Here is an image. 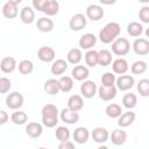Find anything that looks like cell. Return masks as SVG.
<instances>
[{"label":"cell","instance_id":"obj_37","mask_svg":"<svg viewBox=\"0 0 149 149\" xmlns=\"http://www.w3.org/2000/svg\"><path fill=\"white\" fill-rule=\"evenodd\" d=\"M99 65L100 66H108L112 64V52L107 49L99 50Z\"/></svg>","mask_w":149,"mask_h":149},{"label":"cell","instance_id":"obj_15","mask_svg":"<svg viewBox=\"0 0 149 149\" xmlns=\"http://www.w3.org/2000/svg\"><path fill=\"white\" fill-rule=\"evenodd\" d=\"M116 92H118L116 86L105 87L101 85L100 87H98V95L102 101H111L116 97Z\"/></svg>","mask_w":149,"mask_h":149},{"label":"cell","instance_id":"obj_41","mask_svg":"<svg viewBox=\"0 0 149 149\" xmlns=\"http://www.w3.org/2000/svg\"><path fill=\"white\" fill-rule=\"evenodd\" d=\"M137 92L143 98L149 97V79L148 78H143V79L139 80V83H137Z\"/></svg>","mask_w":149,"mask_h":149},{"label":"cell","instance_id":"obj_26","mask_svg":"<svg viewBox=\"0 0 149 149\" xmlns=\"http://www.w3.org/2000/svg\"><path fill=\"white\" fill-rule=\"evenodd\" d=\"M68 66H69L68 65V61L59 58V59H56L55 62H52V65L50 68V71L55 76H62L68 70Z\"/></svg>","mask_w":149,"mask_h":149},{"label":"cell","instance_id":"obj_12","mask_svg":"<svg viewBox=\"0 0 149 149\" xmlns=\"http://www.w3.org/2000/svg\"><path fill=\"white\" fill-rule=\"evenodd\" d=\"M37 57L41 62L50 63V62H55L56 52L51 47H41L37 50Z\"/></svg>","mask_w":149,"mask_h":149},{"label":"cell","instance_id":"obj_25","mask_svg":"<svg viewBox=\"0 0 149 149\" xmlns=\"http://www.w3.org/2000/svg\"><path fill=\"white\" fill-rule=\"evenodd\" d=\"M136 119V114L132 111H128V112H125L121 114V116L118 119V126L120 128H126V127H129L130 125L134 123Z\"/></svg>","mask_w":149,"mask_h":149},{"label":"cell","instance_id":"obj_36","mask_svg":"<svg viewBox=\"0 0 149 149\" xmlns=\"http://www.w3.org/2000/svg\"><path fill=\"white\" fill-rule=\"evenodd\" d=\"M122 105L127 109H133L137 105V97L135 93H126L122 98Z\"/></svg>","mask_w":149,"mask_h":149},{"label":"cell","instance_id":"obj_29","mask_svg":"<svg viewBox=\"0 0 149 149\" xmlns=\"http://www.w3.org/2000/svg\"><path fill=\"white\" fill-rule=\"evenodd\" d=\"M84 59H85V64L90 68H94L97 65H99V52L97 50H87L86 54L84 55Z\"/></svg>","mask_w":149,"mask_h":149},{"label":"cell","instance_id":"obj_32","mask_svg":"<svg viewBox=\"0 0 149 149\" xmlns=\"http://www.w3.org/2000/svg\"><path fill=\"white\" fill-rule=\"evenodd\" d=\"M58 83H59L61 91L64 93H68L73 88V78L70 76H62L58 79Z\"/></svg>","mask_w":149,"mask_h":149},{"label":"cell","instance_id":"obj_45","mask_svg":"<svg viewBox=\"0 0 149 149\" xmlns=\"http://www.w3.org/2000/svg\"><path fill=\"white\" fill-rule=\"evenodd\" d=\"M8 119H9V116H8L7 112H5L3 109H1L0 111V125H5L8 121Z\"/></svg>","mask_w":149,"mask_h":149},{"label":"cell","instance_id":"obj_21","mask_svg":"<svg viewBox=\"0 0 149 149\" xmlns=\"http://www.w3.org/2000/svg\"><path fill=\"white\" fill-rule=\"evenodd\" d=\"M17 66V63H16V59L12 56H7V57H3L0 62V69L3 73H12Z\"/></svg>","mask_w":149,"mask_h":149},{"label":"cell","instance_id":"obj_5","mask_svg":"<svg viewBox=\"0 0 149 149\" xmlns=\"http://www.w3.org/2000/svg\"><path fill=\"white\" fill-rule=\"evenodd\" d=\"M6 106L9 108V109H20L22 106H23V102H24V98L23 95L17 92V91H14L12 93H9L7 97H6Z\"/></svg>","mask_w":149,"mask_h":149},{"label":"cell","instance_id":"obj_42","mask_svg":"<svg viewBox=\"0 0 149 149\" xmlns=\"http://www.w3.org/2000/svg\"><path fill=\"white\" fill-rule=\"evenodd\" d=\"M10 88H12V81L6 77H1L0 78V93L5 94Z\"/></svg>","mask_w":149,"mask_h":149},{"label":"cell","instance_id":"obj_10","mask_svg":"<svg viewBox=\"0 0 149 149\" xmlns=\"http://www.w3.org/2000/svg\"><path fill=\"white\" fill-rule=\"evenodd\" d=\"M135 85V79L130 74H122L116 78L115 86L120 91H128Z\"/></svg>","mask_w":149,"mask_h":149},{"label":"cell","instance_id":"obj_11","mask_svg":"<svg viewBox=\"0 0 149 149\" xmlns=\"http://www.w3.org/2000/svg\"><path fill=\"white\" fill-rule=\"evenodd\" d=\"M95 43H97V37L92 33H86L81 35L78 41L80 49H84V50H91L95 45Z\"/></svg>","mask_w":149,"mask_h":149},{"label":"cell","instance_id":"obj_33","mask_svg":"<svg viewBox=\"0 0 149 149\" xmlns=\"http://www.w3.org/2000/svg\"><path fill=\"white\" fill-rule=\"evenodd\" d=\"M10 121L16 125V126H22L24 123H27L28 121V115L26 112H22V111H16V112H13L12 115H10Z\"/></svg>","mask_w":149,"mask_h":149},{"label":"cell","instance_id":"obj_4","mask_svg":"<svg viewBox=\"0 0 149 149\" xmlns=\"http://www.w3.org/2000/svg\"><path fill=\"white\" fill-rule=\"evenodd\" d=\"M130 50V43L126 37H118L112 43V52L116 56H125Z\"/></svg>","mask_w":149,"mask_h":149},{"label":"cell","instance_id":"obj_35","mask_svg":"<svg viewBox=\"0 0 149 149\" xmlns=\"http://www.w3.org/2000/svg\"><path fill=\"white\" fill-rule=\"evenodd\" d=\"M127 33L133 37H139L143 33V26L140 22L133 21L127 26Z\"/></svg>","mask_w":149,"mask_h":149},{"label":"cell","instance_id":"obj_47","mask_svg":"<svg viewBox=\"0 0 149 149\" xmlns=\"http://www.w3.org/2000/svg\"><path fill=\"white\" fill-rule=\"evenodd\" d=\"M97 149H109V148H108L107 146H104V144H100V146H99V147H98Z\"/></svg>","mask_w":149,"mask_h":149},{"label":"cell","instance_id":"obj_2","mask_svg":"<svg viewBox=\"0 0 149 149\" xmlns=\"http://www.w3.org/2000/svg\"><path fill=\"white\" fill-rule=\"evenodd\" d=\"M42 125L48 128H54L58 123V114L59 111L56 105L47 104L42 108Z\"/></svg>","mask_w":149,"mask_h":149},{"label":"cell","instance_id":"obj_14","mask_svg":"<svg viewBox=\"0 0 149 149\" xmlns=\"http://www.w3.org/2000/svg\"><path fill=\"white\" fill-rule=\"evenodd\" d=\"M133 50L139 56H146L149 54V41L147 38H136L133 42Z\"/></svg>","mask_w":149,"mask_h":149},{"label":"cell","instance_id":"obj_17","mask_svg":"<svg viewBox=\"0 0 149 149\" xmlns=\"http://www.w3.org/2000/svg\"><path fill=\"white\" fill-rule=\"evenodd\" d=\"M71 74H72V78H74L76 80L85 81V80H87V78L90 76V70L85 65H76L72 69Z\"/></svg>","mask_w":149,"mask_h":149},{"label":"cell","instance_id":"obj_24","mask_svg":"<svg viewBox=\"0 0 149 149\" xmlns=\"http://www.w3.org/2000/svg\"><path fill=\"white\" fill-rule=\"evenodd\" d=\"M20 20L24 24H31L35 21V12L34 8L30 6H24L20 10Z\"/></svg>","mask_w":149,"mask_h":149},{"label":"cell","instance_id":"obj_16","mask_svg":"<svg viewBox=\"0 0 149 149\" xmlns=\"http://www.w3.org/2000/svg\"><path fill=\"white\" fill-rule=\"evenodd\" d=\"M91 136H92V139H93L94 142H97V143H99V144H102V143H105V142L108 141V139H109V133H108V130H107L106 128H104V127H97V128H94V129L92 130Z\"/></svg>","mask_w":149,"mask_h":149},{"label":"cell","instance_id":"obj_3","mask_svg":"<svg viewBox=\"0 0 149 149\" xmlns=\"http://www.w3.org/2000/svg\"><path fill=\"white\" fill-rule=\"evenodd\" d=\"M33 8L44 13L47 16H54L59 12V3L56 0H33Z\"/></svg>","mask_w":149,"mask_h":149},{"label":"cell","instance_id":"obj_7","mask_svg":"<svg viewBox=\"0 0 149 149\" xmlns=\"http://www.w3.org/2000/svg\"><path fill=\"white\" fill-rule=\"evenodd\" d=\"M21 2V0H9L7 1L2 7V15L6 19H15L19 14L17 5Z\"/></svg>","mask_w":149,"mask_h":149},{"label":"cell","instance_id":"obj_18","mask_svg":"<svg viewBox=\"0 0 149 149\" xmlns=\"http://www.w3.org/2000/svg\"><path fill=\"white\" fill-rule=\"evenodd\" d=\"M73 140L76 143L78 144H84L88 141V137H90V132L86 127H77L74 130H73Z\"/></svg>","mask_w":149,"mask_h":149},{"label":"cell","instance_id":"obj_6","mask_svg":"<svg viewBox=\"0 0 149 149\" xmlns=\"http://www.w3.org/2000/svg\"><path fill=\"white\" fill-rule=\"evenodd\" d=\"M86 23H87L86 15H84L81 13H77L71 16V19L69 21V27L73 31H79L86 27Z\"/></svg>","mask_w":149,"mask_h":149},{"label":"cell","instance_id":"obj_38","mask_svg":"<svg viewBox=\"0 0 149 149\" xmlns=\"http://www.w3.org/2000/svg\"><path fill=\"white\" fill-rule=\"evenodd\" d=\"M17 68H19V72L21 74H29L34 71V63L29 59H22L19 63Z\"/></svg>","mask_w":149,"mask_h":149},{"label":"cell","instance_id":"obj_46","mask_svg":"<svg viewBox=\"0 0 149 149\" xmlns=\"http://www.w3.org/2000/svg\"><path fill=\"white\" fill-rule=\"evenodd\" d=\"M115 1H104V0H101V3H104V5H113Z\"/></svg>","mask_w":149,"mask_h":149},{"label":"cell","instance_id":"obj_30","mask_svg":"<svg viewBox=\"0 0 149 149\" xmlns=\"http://www.w3.org/2000/svg\"><path fill=\"white\" fill-rule=\"evenodd\" d=\"M66 59H68V63L70 64H73V65H77L79 64V62L83 59V52L80 49L78 48H72L68 51L66 54Z\"/></svg>","mask_w":149,"mask_h":149},{"label":"cell","instance_id":"obj_31","mask_svg":"<svg viewBox=\"0 0 149 149\" xmlns=\"http://www.w3.org/2000/svg\"><path fill=\"white\" fill-rule=\"evenodd\" d=\"M105 112H106V115L111 119H119L122 114V109H121V106L118 105V104H109L106 106L105 108Z\"/></svg>","mask_w":149,"mask_h":149},{"label":"cell","instance_id":"obj_9","mask_svg":"<svg viewBox=\"0 0 149 149\" xmlns=\"http://www.w3.org/2000/svg\"><path fill=\"white\" fill-rule=\"evenodd\" d=\"M98 92V87L97 84L93 80H85L83 81V84L80 85V93L81 97L86 98V99H91L93 98Z\"/></svg>","mask_w":149,"mask_h":149},{"label":"cell","instance_id":"obj_39","mask_svg":"<svg viewBox=\"0 0 149 149\" xmlns=\"http://www.w3.org/2000/svg\"><path fill=\"white\" fill-rule=\"evenodd\" d=\"M148 65L147 62L144 61H135L132 65H130V71L133 74H142L147 71Z\"/></svg>","mask_w":149,"mask_h":149},{"label":"cell","instance_id":"obj_1","mask_svg":"<svg viewBox=\"0 0 149 149\" xmlns=\"http://www.w3.org/2000/svg\"><path fill=\"white\" fill-rule=\"evenodd\" d=\"M120 33H121V27L118 22H108L99 31V40L104 44H109L113 43L119 37Z\"/></svg>","mask_w":149,"mask_h":149},{"label":"cell","instance_id":"obj_22","mask_svg":"<svg viewBox=\"0 0 149 149\" xmlns=\"http://www.w3.org/2000/svg\"><path fill=\"white\" fill-rule=\"evenodd\" d=\"M84 107V99L79 94H72L68 99V108L73 112H79Z\"/></svg>","mask_w":149,"mask_h":149},{"label":"cell","instance_id":"obj_19","mask_svg":"<svg viewBox=\"0 0 149 149\" xmlns=\"http://www.w3.org/2000/svg\"><path fill=\"white\" fill-rule=\"evenodd\" d=\"M54 27H55L54 21L48 16H42L36 22V28L41 33H50L54 30Z\"/></svg>","mask_w":149,"mask_h":149},{"label":"cell","instance_id":"obj_23","mask_svg":"<svg viewBox=\"0 0 149 149\" xmlns=\"http://www.w3.org/2000/svg\"><path fill=\"white\" fill-rule=\"evenodd\" d=\"M43 133V126L38 122H29L26 126V134L31 139H37Z\"/></svg>","mask_w":149,"mask_h":149},{"label":"cell","instance_id":"obj_20","mask_svg":"<svg viewBox=\"0 0 149 149\" xmlns=\"http://www.w3.org/2000/svg\"><path fill=\"white\" fill-rule=\"evenodd\" d=\"M129 69V65H128V62L120 57V58H116L112 62V70H113V73H116V74H125Z\"/></svg>","mask_w":149,"mask_h":149},{"label":"cell","instance_id":"obj_8","mask_svg":"<svg viewBox=\"0 0 149 149\" xmlns=\"http://www.w3.org/2000/svg\"><path fill=\"white\" fill-rule=\"evenodd\" d=\"M104 15H105V10L99 5L92 3L86 8V17L91 21H99L104 17Z\"/></svg>","mask_w":149,"mask_h":149},{"label":"cell","instance_id":"obj_40","mask_svg":"<svg viewBox=\"0 0 149 149\" xmlns=\"http://www.w3.org/2000/svg\"><path fill=\"white\" fill-rule=\"evenodd\" d=\"M101 85L105 86V87H112V86H115V83H116V77L113 72H105L102 76H101Z\"/></svg>","mask_w":149,"mask_h":149},{"label":"cell","instance_id":"obj_48","mask_svg":"<svg viewBox=\"0 0 149 149\" xmlns=\"http://www.w3.org/2000/svg\"><path fill=\"white\" fill-rule=\"evenodd\" d=\"M146 36H147V37L149 38V27H148V28L146 29Z\"/></svg>","mask_w":149,"mask_h":149},{"label":"cell","instance_id":"obj_44","mask_svg":"<svg viewBox=\"0 0 149 149\" xmlns=\"http://www.w3.org/2000/svg\"><path fill=\"white\" fill-rule=\"evenodd\" d=\"M58 149H76V148L71 141H66V142H61L58 146Z\"/></svg>","mask_w":149,"mask_h":149},{"label":"cell","instance_id":"obj_27","mask_svg":"<svg viewBox=\"0 0 149 149\" xmlns=\"http://www.w3.org/2000/svg\"><path fill=\"white\" fill-rule=\"evenodd\" d=\"M43 88H44L45 93H48L49 95H56V94H58V93H59V91H61L58 79L50 78V79L45 80Z\"/></svg>","mask_w":149,"mask_h":149},{"label":"cell","instance_id":"obj_34","mask_svg":"<svg viewBox=\"0 0 149 149\" xmlns=\"http://www.w3.org/2000/svg\"><path fill=\"white\" fill-rule=\"evenodd\" d=\"M55 135H56V139L59 141V142H66V141H70V129L65 126H59L56 128L55 130Z\"/></svg>","mask_w":149,"mask_h":149},{"label":"cell","instance_id":"obj_13","mask_svg":"<svg viewBox=\"0 0 149 149\" xmlns=\"http://www.w3.org/2000/svg\"><path fill=\"white\" fill-rule=\"evenodd\" d=\"M59 118L63 122H65L68 125H74L79 121V113L73 112V111H71L66 107V108H63L59 112Z\"/></svg>","mask_w":149,"mask_h":149},{"label":"cell","instance_id":"obj_28","mask_svg":"<svg viewBox=\"0 0 149 149\" xmlns=\"http://www.w3.org/2000/svg\"><path fill=\"white\" fill-rule=\"evenodd\" d=\"M109 139L114 146H121L127 140V133L122 130V128H118L112 132V134L109 135Z\"/></svg>","mask_w":149,"mask_h":149},{"label":"cell","instance_id":"obj_49","mask_svg":"<svg viewBox=\"0 0 149 149\" xmlns=\"http://www.w3.org/2000/svg\"><path fill=\"white\" fill-rule=\"evenodd\" d=\"M37 149H47V148H44V147H40V148H37Z\"/></svg>","mask_w":149,"mask_h":149},{"label":"cell","instance_id":"obj_43","mask_svg":"<svg viewBox=\"0 0 149 149\" xmlns=\"http://www.w3.org/2000/svg\"><path fill=\"white\" fill-rule=\"evenodd\" d=\"M139 19L142 23H149V6H143L140 8Z\"/></svg>","mask_w":149,"mask_h":149}]
</instances>
